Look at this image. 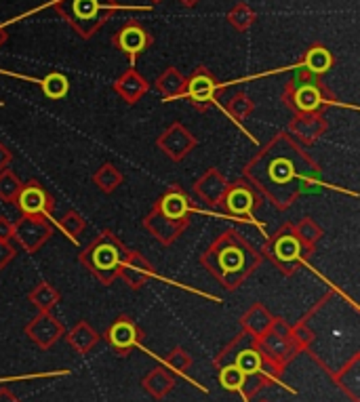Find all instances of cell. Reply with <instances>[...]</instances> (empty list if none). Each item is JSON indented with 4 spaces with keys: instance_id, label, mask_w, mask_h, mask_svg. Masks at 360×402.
<instances>
[{
    "instance_id": "cell-1",
    "label": "cell",
    "mask_w": 360,
    "mask_h": 402,
    "mask_svg": "<svg viewBox=\"0 0 360 402\" xmlns=\"http://www.w3.org/2000/svg\"><path fill=\"white\" fill-rule=\"evenodd\" d=\"M116 9V0H57L55 3V11L82 38L93 36Z\"/></svg>"
},
{
    "instance_id": "cell-2",
    "label": "cell",
    "mask_w": 360,
    "mask_h": 402,
    "mask_svg": "<svg viewBox=\"0 0 360 402\" xmlns=\"http://www.w3.org/2000/svg\"><path fill=\"white\" fill-rule=\"evenodd\" d=\"M114 45L123 51L131 61H135L137 55H142L150 45H152V36L150 32L140 26L137 22H129L123 30H120L114 36Z\"/></svg>"
},
{
    "instance_id": "cell-3",
    "label": "cell",
    "mask_w": 360,
    "mask_h": 402,
    "mask_svg": "<svg viewBox=\"0 0 360 402\" xmlns=\"http://www.w3.org/2000/svg\"><path fill=\"white\" fill-rule=\"evenodd\" d=\"M318 84H320V82H314V80H312V74H308V72L303 70L301 78L295 80V82H291V87H289L291 97H293L291 103H293L299 112H306V114H310V112H314L316 107H320V103H322V89H320Z\"/></svg>"
},
{
    "instance_id": "cell-4",
    "label": "cell",
    "mask_w": 360,
    "mask_h": 402,
    "mask_svg": "<svg viewBox=\"0 0 360 402\" xmlns=\"http://www.w3.org/2000/svg\"><path fill=\"white\" fill-rule=\"evenodd\" d=\"M61 325L55 320V318H51V316H40V318H36L30 327H28V335L38 343V345H43V348H49L53 341H57L59 339V335H61Z\"/></svg>"
},
{
    "instance_id": "cell-5",
    "label": "cell",
    "mask_w": 360,
    "mask_h": 402,
    "mask_svg": "<svg viewBox=\"0 0 360 402\" xmlns=\"http://www.w3.org/2000/svg\"><path fill=\"white\" fill-rule=\"evenodd\" d=\"M20 207H22V211H26L28 215L36 217V215L49 213L51 207H53V202H51V198H49L40 188H36V186L32 184L30 188L22 190V194H20Z\"/></svg>"
},
{
    "instance_id": "cell-6",
    "label": "cell",
    "mask_w": 360,
    "mask_h": 402,
    "mask_svg": "<svg viewBox=\"0 0 360 402\" xmlns=\"http://www.w3.org/2000/svg\"><path fill=\"white\" fill-rule=\"evenodd\" d=\"M107 337H110V341H112V345H114L116 350H120V352H129V348L137 343L140 333H137V327H135L131 320L120 318V320L110 329Z\"/></svg>"
},
{
    "instance_id": "cell-7",
    "label": "cell",
    "mask_w": 360,
    "mask_h": 402,
    "mask_svg": "<svg viewBox=\"0 0 360 402\" xmlns=\"http://www.w3.org/2000/svg\"><path fill=\"white\" fill-rule=\"evenodd\" d=\"M217 82H215V78L204 70V68H200L192 78H190V82H188V93H190V97L194 99V101H211L213 99V95H215V91H217Z\"/></svg>"
},
{
    "instance_id": "cell-8",
    "label": "cell",
    "mask_w": 360,
    "mask_h": 402,
    "mask_svg": "<svg viewBox=\"0 0 360 402\" xmlns=\"http://www.w3.org/2000/svg\"><path fill=\"white\" fill-rule=\"evenodd\" d=\"M225 207L234 215H249L255 207V198L247 188H234L225 194Z\"/></svg>"
},
{
    "instance_id": "cell-9",
    "label": "cell",
    "mask_w": 360,
    "mask_h": 402,
    "mask_svg": "<svg viewBox=\"0 0 360 402\" xmlns=\"http://www.w3.org/2000/svg\"><path fill=\"white\" fill-rule=\"evenodd\" d=\"M268 175H270V181L272 184H280L283 188H287V184L293 181V186L297 188V171H295V165L287 158H278V161H272L268 165V169H264Z\"/></svg>"
},
{
    "instance_id": "cell-10",
    "label": "cell",
    "mask_w": 360,
    "mask_h": 402,
    "mask_svg": "<svg viewBox=\"0 0 360 402\" xmlns=\"http://www.w3.org/2000/svg\"><path fill=\"white\" fill-rule=\"evenodd\" d=\"M116 91L133 103L137 97H142L148 91V84H146V80L135 70H129L123 78L116 82Z\"/></svg>"
},
{
    "instance_id": "cell-11",
    "label": "cell",
    "mask_w": 360,
    "mask_h": 402,
    "mask_svg": "<svg viewBox=\"0 0 360 402\" xmlns=\"http://www.w3.org/2000/svg\"><path fill=\"white\" fill-rule=\"evenodd\" d=\"M91 257H93V265H95V272L101 270H114V265L118 261V251L114 244H110L107 240H101L95 244V248H89Z\"/></svg>"
},
{
    "instance_id": "cell-12",
    "label": "cell",
    "mask_w": 360,
    "mask_h": 402,
    "mask_svg": "<svg viewBox=\"0 0 360 402\" xmlns=\"http://www.w3.org/2000/svg\"><path fill=\"white\" fill-rule=\"evenodd\" d=\"M333 66V55L327 47H312L306 53V61H303V70L308 74H322L327 70H331Z\"/></svg>"
},
{
    "instance_id": "cell-13",
    "label": "cell",
    "mask_w": 360,
    "mask_h": 402,
    "mask_svg": "<svg viewBox=\"0 0 360 402\" xmlns=\"http://www.w3.org/2000/svg\"><path fill=\"white\" fill-rule=\"evenodd\" d=\"M173 383H175V379H173L171 373L165 371V368H154V371L144 379V387H146L152 396H156V398H163V396L173 387Z\"/></svg>"
},
{
    "instance_id": "cell-14",
    "label": "cell",
    "mask_w": 360,
    "mask_h": 402,
    "mask_svg": "<svg viewBox=\"0 0 360 402\" xmlns=\"http://www.w3.org/2000/svg\"><path fill=\"white\" fill-rule=\"evenodd\" d=\"M160 211L169 219H181L188 213V198L181 192H171L163 198Z\"/></svg>"
},
{
    "instance_id": "cell-15",
    "label": "cell",
    "mask_w": 360,
    "mask_h": 402,
    "mask_svg": "<svg viewBox=\"0 0 360 402\" xmlns=\"http://www.w3.org/2000/svg\"><path fill=\"white\" fill-rule=\"evenodd\" d=\"M183 84H186V80H183V76L175 70V68H169L158 80H156V87H158V91L165 95V97H171V95H177L181 89H183Z\"/></svg>"
},
{
    "instance_id": "cell-16",
    "label": "cell",
    "mask_w": 360,
    "mask_h": 402,
    "mask_svg": "<svg viewBox=\"0 0 360 402\" xmlns=\"http://www.w3.org/2000/svg\"><path fill=\"white\" fill-rule=\"evenodd\" d=\"M70 343L74 350L78 352H89L95 343H97V335L93 329H89L87 325H78L72 333H70Z\"/></svg>"
},
{
    "instance_id": "cell-17",
    "label": "cell",
    "mask_w": 360,
    "mask_h": 402,
    "mask_svg": "<svg viewBox=\"0 0 360 402\" xmlns=\"http://www.w3.org/2000/svg\"><path fill=\"white\" fill-rule=\"evenodd\" d=\"M68 78L63 76V74H57V72H53V74H49L45 80H43V91H45V95L47 97H51V99H61L66 93H68Z\"/></svg>"
},
{
    "instance_id": "cell-18",
    "label": "cell",
    "mask_w": 360,
    "mask_h": 402,
    "mask_svg": "<svg viewBox=\"0 0 360 402\" xmlns=\"http://www.w3.org/2000/svg\"><path fill=\"white\" fill-rule=\"evenodd\" d=\"M227 22L234 26V28H238V30H247L253 22H255V13L251 11V7L249 5H236L230 13H227Z\"/></svg>"
},
{
    "instance_id": "cell-19",
    "label": "cell",
    "mask_w": 360,
    "mask_h": 402,
    "mask_svg": "<svg viewBox=\"0 0 360 402\" xmlns=\"http://www.w3.org/2000/svg\"><path fill=\"white\" fill-rule=\"evenodd\" d=\"M356 368H358V356L352 358L350 366L343 368V373H341V377H339L341 387H343L345 392H350V396H352L354 400H358V371H356Z\"/></svg>"
},
{
    "instance_id": "cell-20",
    "label": "cell",
    "mask_w": 360,
    "mask_h": 402,
    "mask_svg": "<svg viewBox=\"0 0 360 402\" xmlns=\"http://www.w3.org/2000/svg\"><path fill=\"white\" fill-rule=\"evenodd\" d=\"M245 383H247V375L240 371L236 364L221 368V385L223 387H227V389H243Z\"/></svg>"
},
{
    "instance_id": "cell-21",
    "label": "cell",
    "mask_w": 360,
    "mask_h": 402,
    "mask_svg": "<svg viewBox=\"0 0 360 402\" xmlns=\"http://www.w3.org/2000/svg\"><path fill=\"white\" fill-rule=\"evenodd\" d=\"M245 327H247L251 333L264 335V333L272 327V320H270V316H268L264 310L255 308V310H253V312L245 318Z\"/></svg>"
},
{
    "instance_id": "cell-22",
    "label": "cell",
    "mask_w": 360,
    "mask_h": 402,
    "mask_svg": "<svg viewBox=\"0 0 360 402\" xmlns=\"http://www.w3.org/2000/svg\"><path fill=\"white\" fill-rule=\"evenodd\" d=\"M299 255V242L293 236H285L276 242V257L280 261H295Z\"/></svg>"
},
{
    "instance_id": "cell-23",
    "label": "cell",
    "mask_w": 360,
    "mask_h": 402,
    "mask_svg": "<svg viewBox=\"0 0 360 402\" xmlns=\"http://www.w3.org/2000/svg\"><path fill=\"white\" fill-rule=\"evenodd\" d=\"M190 362H192V360H190V356H188L183 350H179V348H177V350H173V352H171V356H169V364H171L175 371H179V373H186V371L190 368Z\"/></svg>"
},
{
    "instance_id": "cell-24",
    "label": "cell",
    "mask_w": 360,
    "mask_h": 402,
    "mask_svg": "<svg viewBox=\"0 0 360 402\" xmlns=\"http://www.w3.org/2000/svg\"><path fill=\"white\" fill-rule=\"evenodd\" d=\"M55 299H57V295H55L49 287H40V289L34 293V302H36V306L43 308V310L51 308V306L55 304Z\"/></svg>"
},
{
    "instance_id": "cell-25",
    "label": "cell",
    "mask_w": 360,
    "mask_h": 402,
    "mask_svg": "<svg viewBox=\"0 0 360 402\" xmlns=\"http://www.w3.org/2000/svg\"><path fill=\"white\" fill-rule=\"evenodd\" d=\"M13 257V251L7 246V244H3L0 242V263H5V261H9Z\"/></svg>"
},
{
    "instance_id": "cell-26",
    "label": "cell",
    "mask_w": 360,
    "mask_h": 402,
    "mask_svg": "<svg viewBox=\"0 0 360 402\" xmlns=\"http://www.w3.org/2000/svg\"><path fill=\"white\" fill-rule=\"evenodd\" d=\"M0 402H20L11 392H7V389H0Z\"/></svg>"
},
{
    "instance_id": "cell-27",
    "label": "cell",
    "mask_w": 360,
    "mask_h": 402,
    "mask_svg": "<svg viewBox=\"0 0 360 402\" xmlns=\"http://www.w3.org/2000/svg\"><path fill=\"white\" fill-rule=\"evenodd\" d=\"M181 3L186 5V7H194V5H198L200 0H181Z\"/></svg>"
},
{
    "instance_id": "cell-28",
    "label": "cell",
    "mask_w": 360,
    "mask_h": 402,
    "mask_svg": "<svg viewBox=\"0 0 360 402\" xmlns=\"http://www.w3.org/2000/svg\"><path fill=\"white\" fill-rule=\"evenodd\" d=\"M5 40H7V32H5L3 28H0V45H3Z\"/></svg>"
},
{
    "instance_id": "cell-29",
    "label": "cell",
    "mask_w": 360,
    "mask_h": 402,
    "mask_svg": "<svg viewBox=\"0 0 360 402\" xmlns=\"http://www.w3.org/2000/svg\"><path fill=\"white\" fill-rule=\"evenodd\" d=\"M152 3H160V0H152Z\"/></svg>"
}]
</instances>
